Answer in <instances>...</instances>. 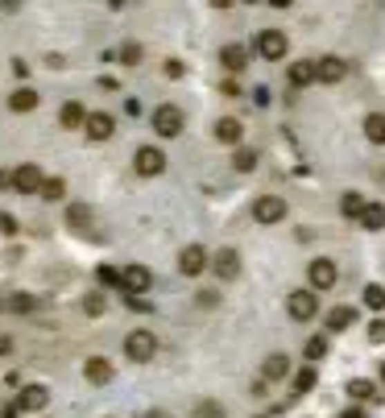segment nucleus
<instances>
[{"label":"nucleus","mask_w":385,"mask_h":418,"mask_svg":"<svg viewBox=\"0 0 385 418\" xmlns=\"http://www.w3.org/2000/svg\"><path fill=\"white\" fill-rule=\"evenodd\" d=\"M58 120H62L66 129H79V124L87 120V112H83V104H79V99H71V104H62V112H58Z\"/></svg>","instance_id":"nucleus-21"},{"label":"nucleus","mask_w":385,"mask_h":418,"mask_svg":"<svg viewBox=\"0 0 385 418\" xmlns=\"http://www.w3.org/2000/svg\"><path fill=\"white\" fill-rule=\"evenodd\" d=\"M361 224H365L369 232L385 228V207H382V203H365V211H361Z\"/></svg>","instance_id":"nucleus-24"},{"label":"nucleus","mask_w":385,"mask_h":418,"mask_svg":"<svg viewBox=\"0 0 385 418\" xmlns=\"http://www.w3.org/2000/svg\"><path fill=\"white\" fill-rule=\"evenodd\" d=\"M8 348H12V340H8V336H0V352H8Z\"/></svg>","instance_id":"nucleus-43"},{"label":"nucleus","mask_w":385,"mask_h":418,"mask_svg":"<svg viewBox=\"0 0 385 418\" xmlns=\"http://www.w3.org/2000/svg\"><path fill=\"white\" fill-rule=\"evenodd\" d=\"M365 137L373 145H385V112H369L365 116Z\"/></svg>","instance_id":"nucleus-20"},{"label":"nucleus","mask_w":385,"mask_h":418,"mask_svg":"<svg viewBox=\"0 0 385 418\" xmlns=\"http://www.w3.org/2000/svg\"><path fill=\"white\" fill-rule=\"evenodd\" d=\"M153 352H158L153 332H129V336H124V357H129V361L145 365V361H153Z\"/></svg>","instance_id":"nucleus-2"},{"label":"nucleus","mask_w":385,"mask_h":418,"mask_svg":"<svg viewBox=\"0 0 385 418\" xmlns=\"http://www.w3.org/2000/svg\"><path fill=\"white\" fill-rule=\"evenodd\" d=\"M382 381H385V365H382Z\"/></svg>","instance_id":"nucleus-49"},{"label":"nucleus","mask_w":385,"mask_h":418,"mask_svg":"<svg viewBox=\"0 0 385 418\" xmlns=\"http://www.w3.org/2000/svg\"><path fill=\"white\" fill-rule=\"evenodd\" d=\"M286 46H290V41H286V33H282V29H261V33H257V41H253V50H257L265 62L286 58Z\"/></svg>","instance_id":"nucleus-1"},{"label":"nucleus","mask_w":385,"mask_h":418,"mask_svg":"<svg viewBox=\"0 0 385 418\" xmlns=\"http://www.w3.org/2000/svg\"><path fill=\"white\" fill-rule=\"evenodd\" d=\"M62 191H66V187H62L58 178H46V182H41V199H50V203H58V199H62Z\"/></svg>","instance_id":"nucleus-32"},{"label":"nucleus","mask_w":385,"mask_h":418,"mask_svg":"<svg viewBox=\"0 0 385 418\" xmlns=\"http://www.w3.org/2000/svg\"><path fill=\"white\" fill-rule=\"evenodd\" d=\"M41 182H46V174H41L37 166H17V170H12V187H17L21 195H37Z\"/></svg>","instance_id":"nucleus-11"},{"label":"nucleus","mask_w":385,"mask_h":418,"mask_svg":"<svg viewBox=\"0 0 385 418\" xmlns=\"http://www.w3.org/2000/svg\"><path fill=\"white\" fill-rule=\"evenodd\" d=\"M120 62H124V66H137V62H141V46H137V41L120 46Z\"/></svg>","instance_id":"nucleus-34"},{"label":"nucleus","mask_w":385,"mask_h":418,"mask_svg":"<svg viewBox=\"0 0 385 418\" xmlns=\"http://www.w3.org/2000/svg\"><path fill=\"white\" fill-rule=\"evenodd\" d=\"M323 357H328V340H323V336L307 340V361H323Z\"/></svg>","instance_id":"nucleus-33"},{"label":"nucleus","mask_w":385,"mask_h":418,"mask_svg":"<svg viewBox=\"0 0 385 418\" xmlns=\"http://www.w3.org/2000/svg\"><path fill=\"white\" fill-rule=\"evenodd\" d=\"M120 286H124L129 294H145V290L153 286V274H149L145 265H129V269H120Z\"/></svg>","instance_id":"nucleus-12"},{"label":"nucleus","mask_w":385,"mask_h":418,"mask_svg":"<svg viewBox=\"0 0 385 418\" xmlns=\"http://www.w3.org/2000/svg\"><path fill=\"white\" fill-rule=\"evenodd\" d=\"M286 79L294 83V87H307V83H315V62H290V70H286Z\"/></svg>","instance_id":"nucleus-18"},{"label":"nucleus","mask_w":385,"mask_h":418,"mask_svg":"<svg viewBox=\"0 0 385 418\" xmlns=\"http://www.w3.org/2000/svg\"><path fill=\"white\" fill-rule=\"evenodd\" d=\"M373 394H377V386H373V381H365V377H353V381H348V398H357V402H369Z\"/></svg>","instance_id":"nucleus-25"},{"label":"nucleus","mask_w":385,"mask_h":418,"mask_svg":"<svg viewBox=\"0 0 385 418\" xmlns=\"http://www.w3.org/2000/svg\"><path fill=\"white\" fill-rule=\"evenodd\" d=\"M145 418H170V415H166V410H149Z\"/></svg>","instance_id":"nucleus-45"},{"label":"nucleus","mask_w":385,"mask_h":418,"mask_svg":"<svg viewBox=\"0 0 385 418\" xmlns=\"http://www.w3.org/2000/svg\"><path fill=\"white\" fill-rule=\"evenodd\" d=\"M50 406V390L46 386H25L21 394H17V410L21 415H37V410H46Z\"/></svg>","instance_id":"nucleus-9"},{"label":"nucleus","mask_w":385,"mask_h":418,"mask_svg":"<svg viewBox=\"0 0 385 418\" xmlns=\"http://www.w3.org/2000/svg\"><path fill=\"white\" fill-rule=\"evenodd\" d=\"M104 307H108V298H104L100 290H91V294L83 298V311H87V315H104Z\"/></svg>","instance_id":"nucleus-30"},{"label":"nucleus","mask_w":385,"mask_h":418,"mask_svg":"<svg viewBox=\"0 0 385 418\" xmlns=\"http://www.w3.org/2000/svg\"><path fill=\"white\" fill-rule=\"evenodd\" d=\"M232 166H236V170L245 174V170H253V166H257V153H253V149H236V158H232Z\"/></svg>","instance_id":"nucleus-31"},{"label":"nucleus","mask_w":385,"mask_h":418,"mask_svg":"<svg viewBox=\"0 0 385 418\" xmlns=\"http://www.w3.org/2000/svg\"><path fill=\"white\" fill-rule=\"evenodd\" d=\"M249 4H253V0H249Z\"/></svg>","instance_id":"nucleus-50"},{"label":"nucleus","mask_w":385,"mask_h":418,"mask_svg":"<svg viewBox=\"0 0 385 418\" xmlns=\"http://www.w3.org/2000/svg\"><path fill=\"white\" fill-rule=\"evenodd\" d=\"M12 75H17V79H25V75H29V66H25L21 58H12Z\"/></svg>","instance_id":"nucleus-41"},{"label":"nucleus","mask_w":385,"mask_h":418,"mask_svg":"<svg viewBox=\"0 0 385 418\" xmlns=\"http://www.w3.org/2000/svg\"><path fill=\"white\" fill-rule=\"evenodd\" d=\"M336 278H340V274H336V265H332L328 257H319V261H311V265H307V282H311V290H315V294H319V290H332V286H336Z\"/></svg>","instance_id":"nucleus-7"},{"label":"nucleus","mask_w":385,"mask_h":418,"mask_svg":"<svg viewBox=\"0 0 385 418\" xmlns=\"http://www.w3.org/2000/svg\"><path fill=\"white\" fill-rule=\"evenodd\" d=\"M0 311H4V307H0Z\"/></svg>","instance_id":"nucleus-51"},{"label":"nucleus","mask_w":385,"mask_h":418,"mask_svg":"<svg viewBox=\"0 0 385 418\" xmlns=\"http://www.w3.org/2000/svg\"><path fill=\"white\" fill-rule=\"evenodd\" d=\"M212 269H216L220 278H236V274H241V253H236V249H220V253L212 257Z\"/></svg>","instance_id":"nucleus-14"},{"label":"nucleus","mask_w":385,"mask_h":418,"mask_svg":"<svg viewBox=\"0 0 385 418\" xmlns=\"http://www.w3.org/2000/svg\"><path fill=\"white\" fill-rule=\"evenodd\" d=\"M365 307L369 311H385V286H365Z\"/></svg>","instance_id":"nucleus-28"},{"label":"nucleus","mask_w":385,"mask_h":418,"mask_svg":"<svg viewBox=\"0 0 385 418\" xmlns=\"http://www.w3.org/2000/svg\"><path fill=\"white\" fill-rule=\"evenodd\" d=\"M344 75H348V62L336 58V54H328V58L315 62V79H319V83H340Z\"/></svg>","instance_id":"nucleus-13"},{"label":"nucleus","mask_w":385,"mask_h":418,"mask_svg":"<svg viewBox=\"0 0 385 418\" xmlns=\"http://www.w3.org/2000/svg\"><path fill=\"white\" fill-rule=\"evenodd\" d=\"M108 4H112V8H124V0H108Z\"/></svg>","instance_id":"nucleus-48"},{"label":"nucleus","mask_w":385,"mask_h":418,"mask_svg":"<svg viewBox=\"0 0 385 418\" xmlns=\"http://www.w3.org/2000/svg\"><path fill=\"white\" fill-rule=\"evenodd\" d=\"M369 340H373V344L385 340V319H373V323H369Z\"/></svg>","instance_id":"nucleus-38"},{"label":"nucleus","mask_w":385,"mask_h":418,"mask_svg":"<svg viewBox=\"0 0 385 418\" xmlns=\"http://www.w3.org/2000/svg\"><path fill=\"white\" fill-rule=\"evenodd\" d=\"M83 373H87V381H91V386L112 381V365H108V357H91V361L83 365Z\"/></svg>","instance_id":"nucleus-17"},{"label":"nucleus","mask_w":385,"mask_h":418,"mask_svg":"<svg viewBox=\"0 0 385 418\" xmlns=\"http://www.w3.org/2000/svg\"><path fill=\"white\" fill-rule=\"evenodd\" d=\"M353 307H332L328 311V332H344V327H353Z\"/></svg>","instance_id":"nucleus-22"},{"label":"nucleus","mask_w":385,"mask_h":418,"mask_svg":"<svg viewBox=\"0 0 385 418\" xmlns=\"http://www.w3.org/2000/svg\"><path fill=\"white\" fill-rule=\"evenodd\" d=\"M203 269H207V249H203V245H187V249L178 253V274L199 278Z\"/></svg>","instance_id":"nucleus-8"},{"label":"nucleus","mask_w":385,"mask_h":418,"mask_svg":"<svg viewBox=\"0 0 385 418\" xmlns=\"http://www.w3.org/2000/svg\"><path fill=\"white\" fill-rule=\"evenodd\" d=\"M220 62H224L228 70H245V62H249V50H245V46H224V50H220Z\"/></svg>","instance_id":"nucleus-19"},{"label":"nucleus","mask_w":385,"mask_h":418,"mask_svg":"<svg viewBox=\"0 0 385 418\" xmlns=\"http://www.w3.org/2000/svg\"><path fill=\"white\" fill-rule=\"evenodd\" d=\"M166 75H170V79H178V75H182V62H178V58H170V62H166Z\"/></svg>","instance_id":"nucleus-40"},{"label":"nucleus","mask_w":385,"mask_h":418,"mask_svg":"<svg viewBox=\"0 0 385 418\" xmlns=\"http://www.w3.org/2000/svg\"><path fill=\"white\" fill-rule=\"evenodd\" d=\"M216 137H220L224 145H241L245 129H241V120H236V116H220V120H216Z\"/></svg>","instance_id":"nucleus-15"},{"label":"nucleus","mask_w":385,"mask_h":418,"mask_svg":"<svg viewBox=\"0 0 385 418\" xmlns=\"http://www.w3.org/2000/svg\"><path fill=\"white\" fill-rule=\"evenodd\" d=\"M100 286H120V269H112V265H100Z\"/></svg>","instance_id":"nucleus-36"},{"label":"nucleus","mask_w":385,"mask_h":418,"mask_svg":"<svg viewBox=\"0 0 385 418\" xmlns=\"http://www.w3.org/2000/svg\"><path fill=\"white\" fill-rule=\"evenodd\" d=\"M286 311H290L299 323H307V319L319 315V294H315V290H294V294L286 298Z\"/></svg>","instance_id":"nucleus-5"},{"label":"nucleus","mask_w":385,"mask_h":418,"mask_svg":"<svg viewBox=\"0 0 385 418\" xmlns=\"http://www.w3.org/2000/svg\"><path fill=\"white\" fill-rule=\"evenodd\" d=\"M0 232L12 236V232H17V220H12V216H0Z\"/></svg>","instance_id":"nucleus-39"},{"label":"nucleus","mask_w":385,"mask_h":418,"mask_svg":"<svg viewBox=\"0 0 385 418\" xmlns=\"http://www.w3.org/2000/svg\"><path fill=\"white\" fill-rule=\"evenodd\" d=\"M21 8V0H0V12H17Z\"/></svg>","instance_id":"nucleus-42"},{"label":"nucleus","mask_w":385,"mask_h":418,"mask_svg":"<svg viewBox=\"0 0 385 418\" xmlns=\"http://www.w3.org/2000/svg\"><path fill=\"white\" fill-rule=\"evenodd\" d=\"M37 104H41V95H37L33 87H17V91L8 95V108H12V112H33Z\"/></svg>","instance_id":"nucleus-16"},{"label":"nucleus","mask_w":385,"mask_h":418,"mask_svg":"<svg viewBox=\"0 0 385 418\" xmlns=\"http://www.w3.org/2000/svg\"><path fill=\"white\" fill-rule=\"evenodd\" d=\"M315 381H319V369H299L294 373V394H311Z\"/></svg>","instance_id":"nucleus-26"},{"label":"nucleus","mask_w":385,"mask_h":418,"mask_svg":"<svg viewBox=\"0 0 385 418\" xmlns=\"http://www.w3.org/2000/svg\"><path fill=\"white\" fill-rule=\"evenodd\" d=\"M87 220H91V216H87V207H83V203H71V207H66V224L87 228Z\"/></svg>","instance_id":"nucleus-29"},{"label":"nucleus","mask_w":385,"mask_h":418,"mask_svg":"<svg viewBox=\"0 0 385 418\" xmlns=\"http://www.w3.org/2000/svg\"><path fill=\"white\" fill-rule=\"evenodd\" d=\"M212 4H216V8H228V4H232V0H212Z\"/></svg>","instance_id":"nucleus-47"},{"label":"nucleus","mask_w":385,"mask_h":418,"mask_svg":"<svg viewBox=\"0 0 385 418\" xmlns=\"http://www.w3.org/2000/svg\"><path fill=\"white\" fill-rule=\"evenodd\" d=\"M253 220H257V224H278V220H286V199L261 195V199L253 203Z\"/></svg>","instance_id":"nucleus-6"},{"label":"nucleus","mask_w":385,"mask_h":418,"mask_svg":"<svg viewBox=\"0 0 385 418\" xmlns=\"http://www.w3.org/2000/svg\"><path fill=\"white\" fill-rule=\"evenodd\" d=\"M133 166H137V174H145V178H158V174L166 170V153H162L158 145H141V149L133 153Z\"/></svg>","instance_id":"nucleus-4"},{"label":"nucleus","mask_w":385,"mask_h":418,"mask_svg":"<svg viewBox=\"0 0 385 418\" xmlns=\"http://www.w3.org/2000/svg\"><path fill=\"white\" fill-rule=\"evenodd\" d=\"M195 418H224V406L220 402H199L195 406Z\"/></svg>","instance_id":"nucleus-35"},{"label":"nucleus","mask_w":385,"mask_h":418,"mask_svg":"<svg viewBox=\"0 0 385 418\" xmlns=\"http://www.w3.org/2000/svg\"><path fill=\"white\" fill-rule=\"evenodd\" d=\"M83 133H87L91 141H108V137L116 133V120H112L108 112H87V120H83Z\"/></svg>","instance_id":"nucleus-10"},{"label":"nucleus","mask_w":385,"mask_h":418,"mask_svg":"<svg viewBox=\"0 0 385 418\" xmlns=\"http://www.w3.org/2000/svg\"><path fill=\"white\" fill-rule=\"evenodd\" d=\"M182 124H187V120H182V108H178V104H162V108L153 112V133H158V137H178Z\"/></svg>","instance_id":"nucleus-3"},{"label":"nucleus","mask_w":385,"mask_h":418,"mask_svg":"<svg viewBox=\"0 0 385 418\" xmlns=\"http://www.w3.org/2000/svg\"><path fill=\"white\" fill-rule=\"evenodd\" d=\"M261 373H265V381H282V377L290 373V361H286L282 352H274V357L265 361V369H261Z\"/></svg>","instance_id":"nucleus-23"},{"label":"nucleus","mask_w":385,"mask_h":418,"mask_svg":"<svg viewBox=\"0 0 385 418\" xmlns=\"http://www.w3.org/2000/svg\"><path fill=\"white\" fill-rule=\"evenodd\" d=\"M33 307H37V303H33V294H17V298H12V311H21V315H25V311H33Z\"/></svg>","instance_id":"nucleus-37"},{"label":"nucleus","mask_w":385,"mask_h":418,"mask_svg":"<svg viewBox=\"0 0 385 418\" xmlns=\"http://www.w3.org/2000/svg\"><path fill=\"white\" fill-rule=\"evenodd\" d=\"M344 418H365L361 410H344Z\"/></svg>","instance_id":"nucleus-46"},{"label":"nucleus","mask_w":385,"mask_h":418,"mask_svg":"<svg viewBox=\"0 0 385 418\" xmlns=\"http://www.w3.org/2000/svg\"><path fill=\"white\" fill-rule=\"evenodd\" d=\"M365 203H369V199H361V195H344V199H340V211H344L348 220H361Z\"/></svg>","instance_id":"nucleus-27"},{"label":"nucleus","mask_w":385,"mask_h":418,"mask_svg":"<svg viewBox=\"0 0 385 418\" xmlns=\"http://www.w3.org/2000/svg\"><path fill=\"white\" fill-rule=\"evenodd\" d=\"M270 4H274V8H290L294 0H270Z\"/></svg>","instance_id":"nucleus-44"}]
</instances>
